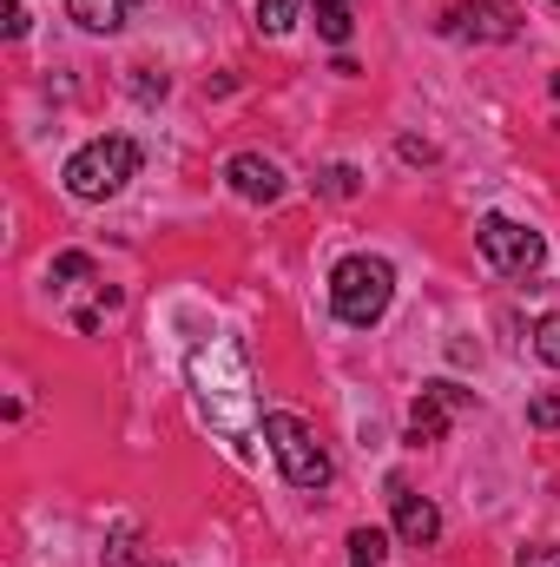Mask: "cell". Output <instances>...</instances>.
Instances as JSON below:
<instances>
[{"mask_svg": "<svg viewBox=\"0 0 560 567\" xmlns=\"http://www.w3.org/2000/svg\"><path fill=\"white\" fill-rule=\"evenodd\" d=\"M310 7H350V0H310Z\"/></svg>", "mask_w": 560, "mask_h": 567, "instance_id": "cell-20", "label": "cell"}, {"mask_svg": "<svg viewBox=\"0 0 560 567\" xmlns=\"http://www.w3.org/2000/svg\"><path fill=\"white\" fill-rule=\"evenodd\" d=\"M133 172H139V145L126 140V133H106V140L80 145V152L66 158V192H73L80 205H100V198H120Z\"/></svg>", "mask_w": 560, "mask_h": 567, "instance_id": "cell-3", "label": "cell"}, {"mask_svg": "<svg viewBox=\"0 0 560 567\" xmlns=\"http://www.w3.org/2000/svg\"><path fill=\"white\" fill-rule=\"evenodd\" d=\"M27 33V13H20V0H7V40H20Z\"/></svg>", "mask_w": 560, "mask_h": 567, "instance_id": "cell-19", "label": "cell"}, {"mask_svg": "<svg viewBox=\"0 0 560 567\" xmlns=\"http://www.w3.org/2000/svg\"><path fill=\"white\" fill-rule=\"evenodd\" d=\"M475 245H481V258H488L501 278H535V271L548 265L541 231H528V225H515V218H501V212H488V218L475 225Z\"/></svg>", "mask_w": 560, "mask_h": 567, "instance_id": "cell-5", "label": "cell"}, {"mask_svg": "<svg viewBox=\"0 0 560 567\" xmlns=\"http://www.w3.org/2000/svg\"><path fill=\"white\" fill-rule=\"evenodd\" d=\"M528 423L535 429H560V396H535V403H528Z\"/></svg>", "mask_w": 560, "mask_h": 567, "instance_id": "cell-17", "label": "cell"}, {"mask_svg": "<svg viewBox=\"0 0 560 567\" xmlns=\"http://www.w3.org/2000/svg\"><path fill=\"white\" fill-rule=\"evenodd\" d=\"M455 410H468V390H455V383H428L416 396V410H409V442H442L448 435V416Z\"/></svg>", "mask_w": 560, "mask_h": 567, "instance_id": "cell-6", "label": "cell"}, {"mask_svg": "<svg viewBox=\"0 0 560 567\" xmlns=\"http://www.w3.org/2000/svg\"><path fill=\"white\" fill-rule=\"evenodd\" d=\"M554 7H560V0H554Z\"/></svg>", "mask_w": 560, "mask_h": 567, "instance_id": "cell-22", "label": "cell"}, {"mask_svg": "<svg viewBox=\"0 0 560 567\" xmlns=\"http://www.w3.org/2000/svg\"><path fill=\"white\" fill-rule=\"evenodd\" d=\"M535 357H541L548 370H560V310H548V317L535 323Z\"/></svg>", "mask_w": 560, "mask_h": 567, "instance_id": "cell-12", "label": "cell"}, {"mask_svg": "<svg viewBox=\"0 0 560 567\" xmlns=\"http://www.w3.org/2000/svg\"><path fill=\"white\" fill-rule=\"evenodd\" d=\"M521 567H560V548H528V555H521Z\"/></svg>", "mask_w": 560, "mask_h": 567, "instance_id": "cell-18", "label": "cell"}, {"mask_svg": "<svg viewBox=\"0 0 560 567\" xmlns=\"http://www.w3.org/2000/svg\"><path fill=\"white\" fill-rule=\"evenodd\" d=\"M133 7H139V0H66V13H73L86 33H120V27L133 20Z\"/></svg>", "mask_w": 560, "mask_h": 567, "instance_id": "cell-10", "label": "cell"}, {"mask_svg": "<svg viewBox=\"0 0 560 567\" xmlns=\"http://www.w3.org/2000/svg\"><path fill=\"white\" fill-rule=\"evenodd\" d=\"M225 178H231V192L251 198V205H278L283 198V172L265 158V152H238V158L225 165Z\"/></svg>", "mask_w": 560, "mask_h": 567, "instance_id": "cell-7", "label": "cell"}, {"mask_svg": "<svg viewBox=\"0 0 560 567\" xmlns=\"http://www.w3.org/2000/svg\"><path fill=\"white\" fill-rule=\"evenodd\" d=\"M258 429H265V449H271V462L283 468V482H290V488H330V475H336V468H330L323 442L310 435V423H303V416L271 410Z\"/></svg>", "mask_w": 560, "mask_h": 567, "instance_id": "cell-4", "label": "cell"}, {"mask_svg": "<svg viewBox=\"0 0 560 567\" xmlns=\"http://www.w3.org/2000/svg\"><path fill=\"white\" fill-rule=\"evenodd\" d=\"M133 567H165V561H133Z\"/></svg>", "mask_w": 560, "mask_h": 567, "instance_id": "cell-21", "label": "cell"}, {"mask_svg": "<svg viewBox=\"0 0 560 567\" xmlns=\"http://www.w3.org/2000/svg\"><path fill=\"white\" fill-rule=\"evenodd\" d=\"M448 27L468 40H515V0H468L448 13Z\"/></svg>", "mask_w": 560, "mask_h": 567, "instance_id": "cell-9", "label": "cell"}, {"mask_svg": "<svg viewBox=\"0 0 560 567\" xmlns=\"http://www.w3.org/2000/svg\"><path fill=\"white\" fill-rule=\"evenodd\" d=\"M390 502H396V535H403V548H435V542H442V508H435L428 495L390 488Z\"/></svg>", "mask_w": 560, "mask_h": 567, "instance_id": "cell-8", "label": "cell"}, {"mask_svg": "<svg viewBox=\"0 0 560 567\" xmlns=\"http://www.w3.org/2000/svg\"><path fill=\"white\" fill-rule=\"evenodd\" d=\"M390 297H396V265H390V258L356 251V258H343V265L330 271V310H336L343 323H356V330H370V323L390 310Z\"/></svg>", "mask_w": 560, "mask_h": 567, "instance_id": "cell-2", "label": "cell"}, {"mask_svg": "<svg viewBox=\"0 0 560 567\" xmlns=\"http://www.w3.org/2000/svg\"><path fill=\"white\" fill-rule=\"evenodd\" d=\"M290 20H297V0H258V27L265 33H290Z\"/></svg>", "mask_w": 560, "mask_h": 567, "instance_id": "cell-14", "label": "cell"}, {"mask_svg": "<svg viewBox=\"0 0 560 567\" xmlns=\"http://www.w3.org/2000/svg\"><path fill=\"white\" fill-rule=\"evenodd\" d=\"M80 278H93V258L86 251H60L53 258V284H80Z\"/></svg>", "mask_w": 560, "mask_h": 567, "instance_id": "cell-16", "label": "cell"}, {"mask_svg": "<svg viewBox=\"0 0 560 567\" xmlns=\"http://www.w3.org/2000/svg\"><path fill=\"white\" fill-rule=\"evenodd\" d=\"M317 33H323L330 47H343V40H350V7H317Z\"/></svg>", "mask_w": 560, "mask_h": 567, "instance_id": "cell-15", "label": "cell"}, {"mask_svg": "<svg viewBox=\"0 0 560 567\" xmlns=\"http://www.w3.org/2000/svg\"><path fill=\"white\" fill-rule=\"evenodd\" d=\"M191 390H198V410L211 429H225V435L251 429V370L231 337H211L205 350H191Z\"/></svg>", "mask_w": 560, "mask_h": 567, "instance_id": "cell-1", "label": "cell"}, {"mask_svg": "<svg viewBox=\"0 0 560 567\" xmlns=\"http://www.w3.org/2000/svg\"><path fill=\"white\" fill-rule=\"evenodd\" d=\"M383 555H390V535L383 528H356L350 535V567H383Z\"/></svg>", "mask_w": 560, "mask_h": 567, "instance_id": "cell-11", "label": "cell"}, {"mask_svg": "<svg viewBox=\"0 0 560 567\" xmlns=\"http://www.w3.org/2000/svg\"><path fill=\"white\" fill-rule=\"evenodd\" d=\"M356 185H363V172H356V165H330V172L317 178V192H323V198H356Z\"/></svg>", "mask_w": 560, "mask_h": 567, "instance_id": "cell-13", "label": "cell"}]
</instances>
